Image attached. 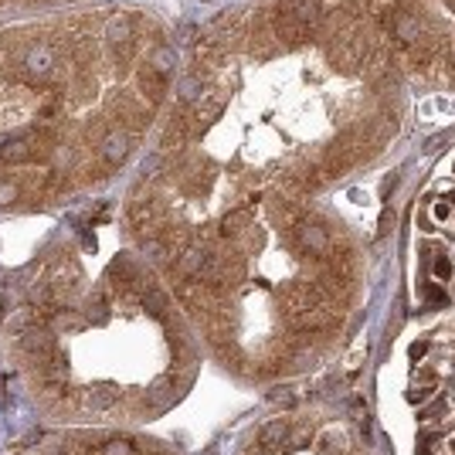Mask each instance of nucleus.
<instances>
[{"label":"nucleus","instance_id":"nucleus-15","mask_svg":"<svg viewBox=\"0 0 455 455\" xmlns=\"http://www.w3.org/2000/svg\"><path fill=\"white\" fill-rule=\"evenodd\" d=\"M106 41L112 48L116 45H126V41H136V21L129 14H112L106 21Z\"/></svg>","mask_w":455,"mask_h":455},{"label":"nucleus","instance_id":"nucleus-19","mask_svg":"<svg viewBox=\"0 0 455 455\" xmlns=\"http://www.w3.org/2000/svg\"><path fill=\"white\" fill-rule=\"evenodd\" d=\"M17 51H21V48H17L14 41L0 38V79H14V72H17Z\"/></svg>","mask_w":455,"mask_h":455},{"label":"nucleus","instance_id":"nucleus-18","mask_svg":"<svg viewBox=\"0 0 455 455\" xmlns=\"http://www.w3.org/2000/svg\"><path fill=\"white\" fill-rule=\"evenodd\" d=\"M316 455H346V439L340 432H323L319 439H316Z\"/></svg>","mask_w":455,"mask_h":455},{"label":"nucleus","instance_id":"nucleus-7","mask_svg":"<svg viewBox=\"0 0 455 455\" xmlns=\"http://www.w3.org/2000/svg\"><path fill=\"white\" fill-rule=\"evenodd\" d=\"M384 28L398 38V45H405V48L424 38V21L415 14V11H408V7L388 11V14H384Z\"/></svg>","mask_w":455,"mask_h":455},{"label":"nucleus","instance_id":"nucleus-20","mask_svg":"<svg viewBox=\"0 0 455 455\" xmlns=\"http://www.w3.org/2000/svg\"><path fill=\"white\" fill-rule=\"evenodd\" d=\"M31 327H34V309L31 306H17V309H11V316H7V330L21 336V333L31 330Z\"/></svg>","mask_w":455,"mask_h":455},{"label":"nucleus","instance_id":"nucleus-9","mask_svg":"<svg viewBox=\"0 0 455 455\" xmlns=\"http://www.w3.org/2000/svg\"><path fill=\"white\" fill-rule=\"evenodd\" d=\"M129 143H133V133H126L123 126H109L99 136V160H102V167H119L129 157Z\"/></svg>","mask_w":455,"mask_h":455},{"label":"nucleus","instance_id":"nucleus-14","mask_svg":"<svg viewBox=\"0 0 455 455\" xmlns=\"http://www.w3.org/2000/svg\"><path fill=\"white\" fill-rule=\"evenodd\" d=\"M248 48L255 51V58H272V55H275L279 41H275V34H272V28H268V21H255V24H251Z\"/></svg>","mask_w":455,"mask_h":455},{"label":"nucleus","instance_id":"nucleus-28","mask_svg":"<svg viewBox=\"0 0 455 455\" xmlns=\"http://www.w3.org/2000/svg\"><path fill=\"white\" fill-rule=\"evenodd\" d=\"M452 272H455V265L449 262V258H439V262H435V275H439V279L449 283V279H452Z\"/></svg>","mask_w":455,"mask_h":455},{"label":"nucleus","instance_id":"nucleus-21","mask_svg":"<svg viewBox=\"0 0 455 455\" xmlns=\"http://www.w3.org/2000/svg\"><path fill=\"white\" fill-rule=\"evenodd\" d=\"M143 306H146V309H150V313L157 316V319H163V323H167V296H163V292H160L157 285H153V289H146V292H143Z\"/></svg>","mask_w":455,"mask_h":455},{"label":"nucleus","instance_id":"nucleus-6","mask_svg":"<svg viewBox=\"0 0 455 455\" xmlns=\"http://www.w3.org/2000/svg\"><path fill=\"white\" fill-rule=\"evenodd\" d=\"M330 65L340 72H357L367 65V41L357 34H340L336 45H330Z\"/></svg>","mask_w":455,"mask_h":455},{"label":"nucleus","instance_id":"nucleus-26","mask_svg":"<svg viewBox=\"0 0 455 455\" xmlns=\"http://www.w3.org/2000/svg\"><path fill=\"white\" fill-rule=\"evenodd\" d=\"M268 401H272V405H283V408H292V405H296V394L289 391V388H275V391L268 394Z\"/></svg>","mask_w":455,"mask_h":455},{"label":"nucleus","instance_id":"nucleus-38","mask_svg":"<svg viewBox=\"0 0 455 455\" xmlns=\"http://www.w3.org/2000/svg\"><path fill=\"white\" fill-rule=\"evenodd\" d=\"M452 452H455V442H452Z\"/></svg>","mask_w":455,"mask_h":455},{"label":"nucleus","instance_id":"nucleus-10","mask_svg":"<svg viewBox=\"0 0 455 455\" xmlns=\"http://www.w3.org/2000/svg\"><path fill=\"white\" fill-rule=\"evenodd\" d=\"M75 405L82 411H92V415H102V411H112L119 405V388L112 384H95V388H82L75 394Z\"/></svg>","mask_w":455,"mask_h":455},{"label":"nucleus","instance_id":"nucleus-27","mask_svg":"<svg viewBox=\"0 0 455 455\" xmlns=\"http://www.w3.org/2000/svg\"><path fill=\"white\" fill-rule=\"evenodd\" d=\"M17 194H21V187H17V184H11V180H0V207L14 204Z\"/></svg>","mask_w":455,"mask_h":455},{"label":"nucleus","instance_id":"nucleus-23","mask_svg":"<svg viewBox=\"0 0 455 455\" xmlns=\"http://www.w3.org/2000/svg\"><path fill=\"white\" fill-rule=\"evenodd\" d=\"M316 442V435H313V428H289V439H285V449H309Z\"/></svg>","mask_w":455,"mask_h":455},{"label":"nucleus","instance_id":"nucleus-29","mask_svg":"<svg viewBox=\"0 0 455 455\" xmlns=\"http://www.w3.org/2000/svg\"><path fill=\"white\" fill-rule=\"evenodd\" d=\"M424 299H428L432 306H442V302H445V292H442L439 285H428V289H424Z\"/></svg>","mask_w":455,"mask_h":455},{"label":"nucleus","instance_id":"nucleus-30","mask_svg":"<svg viewBox=\"0 0 455 455\" xmlns=\"http://www.w3.org/2000/svg\"><path fill=\"white\" fill-rule=\"evenodd\" d=\"M408 398H411V401H415V405H424V401L432 398V388H415V391H411Z\"/></svg>","mask_w":455,"mask_h":455},{"label":"nucleus","instance_id":"nucleus-36","mask_svg":"<svg viewBox=\"0 0 455 455\" xmlns=\"http://www.w3.org/2000/svg\"><path fill=\"white\" fill-rule=\"evenodd\" d=\"M48 455H72V452H68V449H51Z\"/></svg>","mask_w":455,"mask_h":455},{"label":"nucleus","instance_id":"nucleus-37","mask_svg":"<svg viewBox=\"0 0 455 455\" xmlns=\"http://www.w3.org/2000/svg\"><path fill=\"white\" fill-rule=\"evenodd\" d=\"M445 4H452V7H455V0H445Z\"/></svg>","mask_w":455,"mask_h":455},{"label":"nucleus","instance_id":"nucleus-3","mask_svg":"<svg viewBox=\"0 0 455 455\" xmlns=\"http://www.w3.org/2000/svg\"><path fill=\"white\" fill-rule=\"evenodd\" d=\"M292 245H296L299 255L306 258H316V262H327L333 251V238L323 224H313V221H299L292 228Z\"/></svg>","mask_w":455,"mask_h":455},{"label":"nucleus","instance_id":"nucleus-24","mask_svg":"<svg viewBox=\"0 0 455 455\" xmlns=\"http://www.w3.org/2000/svg\"><path fill=\"white\" fill-rule=\"evenodd\" d=\"M170 398H173L170 380H157V384H153V388L146 391V401H150V405H157V408H163V405H167Z\"/></svg>","mask_w":455,"mask_h":455},{"label":"nucleus","instance_id":"nucleus-4","mask_svg":"<svg viewBox=\"0 0 455 455\" xmlns=\"http://www.w3.org/2000/svg\"><path fill=\"white\" fill-rule=\"evenodd\" d=\"M268 28H272V34H275L279 48H299V45H306V41L313 38V31H309V28L292 14V7H289V4H279V7L272 11Z\"/></svg>","mask_w":455,"mask_h":455},{"label":"nucleus","instance_id":"nucleus-25","mask_svg":"<svg viewBox=\"0 0 455 455\" xmlns=\"http://www.w3.org/2000/svg\"><path fill=\"white\" fill-rule=\"evenodd\" d=\"M99 455H136V445L126 439H106V445L99 449Z\"/></svg>","mask_w":455,"mask_h":455},{"label":"nucleus","instance_id":"nucleus-5","mask_svg":"<svg viewBox=\"0 0 455 455\" xmlns=\"http://www.w3.org/2000/svg\"><path fill=\"white\" fill-rule=\"evenodd\" d=\"M129 221H133V228L143 231V235H160L163 228H167V214H163V204H160L157 197L146 190V194H136L133 197V204H129Z\"/></svg>","mask_w":455,"mask_h":455},{"label":"nucleus","instance_id":"nucleus-32","mask_svg":"<svg viewBox=\"0 0 455 455\" xmlns=\"http://www.w3.org/2000/svg\"><path fill=\"white\" fill-rule=\"evenodd\" d=\"M435 218L449 221V218H452V204H435Z\"/></svg>","mask_w":455,"mask_h":455},{"label":"nucleus","instance_id":"nucleus-22","mask_svg":"<svg viewBox=\"0 0 455 455\" xmlns=\"http://www.w3.org/2000/svg\"><path fill=\"white\" fill-rule=\"evenodd\" d=\"M112 55H116V72H119V75H126V72H129V65H133V58H136V41L116 45V48H112Z\"/></svg>","mask_w":455,"mask_h":455},{"label":"nucleus","instance_id":"nucleus-1","mask_svg":"<svg viewBox=\"0 0 455 455\" xmlns=\"http://www.w3.org/2000/svg\"><path fill=\"white\" fill-rule=\"evenodd\" d=\"M58 51L48 45V41H34V45L21 48L17 51V72L14 79L24 82V85H31V89H48V85H55L58 79Z\"/></svg>","mask_w":455,"mask_h":455},{"label":"nucleus","instance_id":"nucleus-35","mask_svg":"<svg viewBox=\"0 0 455 455\" xmlns=\"http://www.w3.org/2000/svg\"><path fill=\"white\" fill-rule=\"evenodd\" d=\"M245 455H268V452H265V449H262V445H255V449H248V452H245Z\"/></svg>","mask_w":455,"mask_h":455},{"label":"nucleus","instance_id":"nucleus-13","mask_svg":"<svg viewBox=\"0 0 455 455\" xmlns=\"http://www.w3.org/2000/svg\"><path fill=\"white\" fill-rule=\"evenodd\" d=\"M190 133H194V119L190 116H173L170 123H167V129H163V150H184L187 146V140H190Z\"/></svg>","mask_w":455,"mask_h":455},{"label":"nucleus","instance_id":"nucleus-11","mask_svg":"<svg viewBox=\"0 0 455 455\" xmlns=\"http://www.w3.org/2000/svg\"><path fill=\"white\" fill-rule=\"evenodd\" d=\"M136 89H140L143 102L153 109V106H160V102L167 99V75H160L157 68L146 62V65H140V72H136Z\"/></svg>","mask_w":455,"mask_h":455},{"label":"nucleus","instance_id":"nucleus-17","mask_svg":"<svg viewBox=\"0 0 455 455\" xmlns=\"http://www.w3.org/2000/svg\"><path fill=\"white\" fill-rule=\"evenodd\" d=\"M289 428H292V424L283 422V418L262 424V432H258V445H262L265 452H275L279 445H285V439H289Z\"/></svg>","mask_w":455,"mask_h":455},{"label":"nucleus","instance_id":"nucleus-8","mask_svg":"<svg viewBox=\"0 0 455 455\" xmlns=\"http://www.w3.org/2000/svg\"><path fill=\"white\" fill-rule=\"evenodd\" d=\"M109 112L119 119L126 133H140L143 126L150 123V106H143L140 99H133V95H109Z\"/></svg>","mask_w":455,"mask_h":455},{"label":"nucleus","instance_id":"nucleus-33","mask_svg":"<svg viewBox=\"0 0 455 455\" xmlns=\"http://www.w3.org/2000/svg\"><path fill=\"white\" fill-rule=\"evenodd\" d=\"M391 224H394V214H391V211H384V214H380V235H384Z\"/></svg>","mask_w":455,"mask_h":455},{"label":"nucleus","instance_id":"nucleus-31","mask_svg":"<svg viewBox=\"0 0 455 455\" xmlns=\"http://www.w3.org/2000/svg\"><path fill=\"white\" fill-rule=\"evenodd\" d=\"M424 353H428V340H418V344H411V361H422Z\"/></svg>","mask_w":455,"mask_h":455},{"label":"nucleus","instance_id":"nucleus-2","mask_svg":"<svg viewBox=\"0 0 455 455\" xmlns=\"http://www.w3.org/2000/svg\"><path fill=\"white\" fill-rule=\"evenodd\" d=\"M51 157H55V150L45 146V143H38V136H34L31 129L0 143V163H7V167H21V163H34V160L45 163Z\"/></svg>","mask_w":455,"mask_h":455},{"label":"nucleus","instance_id":"nucleus-16","mask_svg":"<svg viewBox=\"0 0 455 455\" xmlns=\"http://www.w3.org/2000/svg\"><path fill=\"white\" fill-rule=\"evenodd\" d=\"M251 228V207H235V211H228L224 218H221V224H218V231L228 241H235L241 231H248Z\"/></svg>","mask_w":455,"mask_h":455},{"label":"nucleus","instance_id":"nucleus-12","mask_svg":"<svg viewBox=\"0 0 455 455\" xmlns=\"http://www.w3.org/2000/svg\"><path fill=\"white\" fill-rule=\"evenodd\" d=\"M17 346H21V353L34 361V357H48L51 350H58L55 346V333L48 330V327H31V330H24L17 336Z\"/></svg>","mask_w":455,"mask_h":455},{"label":"nucleus","instance_id":"nucleus-34","mask_svg":"<svg viewBox=\"0 0 455 455\" xmlns=\"http://www.w3.org/2000/svg\"><path fill=\"white\" fill-rule=\"evenodd\" d=\"M394 187H398V173H391V177L384 180V187H380V190H384V194H391Z\"/></svg>","mask_w":455,"mask_h":455}]
</instances>
